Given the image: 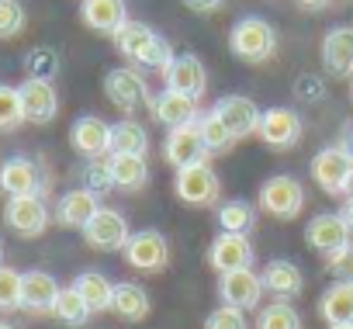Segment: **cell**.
Instances as JSON below:
<instances>
[{
    "label": "cell",
    "instance_id": "6da1fadb",
    "mask_svg": "<svg viewBox=\"0 0 353 329\" xmlns=\"http://www.w3.org/2000/svg\"><path fill=\"white\" fill-rule=\"evenodd\" d=\"M114 49L139 70H159L166 73V66L173 63V49L163 35H156L149 25L142 21H128L118 35H114Z\"/></svg>",
    "mask_w": 353,
    "mask_h": 329
},
{
    "label": "cell",
    "instance_id": "7a4b0ae2",
    "mask_svg": "<svg viewBox=\"0 0 353 329\" xmlns=\"http://www.w3.org/2000/svg\"><path fill=\"white\" fill-rule=\"evenodd\" d=\"M229 49H232L236 59H243L250 66H260V63L274 59V52H277V32H274L270 21H263L256 14L239 18L232 25V32H229Z\"/></svg>",
    "mask_w": 353,
    "mask_h": 329
},
{
    "label": "cell",
    "instance_id": "3957f363",
    "mask_svg": "<svg viewBox=\"0 0 353 329\" xmlns=\"http://www.w3.org/2000/svg\"><path fill=\"white\" fill-rule=\"evenodd\" d=\"M104 94L125 114H132V111H139L142 104L152 101L149 83H145V77H142L139 66H114V70H108L104 73Z\"/></svg>",
    "mask_w": 353,
    "mask_h": 329
},
{
    "label": "cell",
    "instance_id": "277c9868",
    "mask_svg": "<svg viewBox=\"0 0 353 329\" xmlns=\"http://www.w3.org/2000/svg\"><path fill=\"white\" fill-rule=\"evenodd\" d=\"M260 208H263L267 215L281 219V222L298 219L301 208H305V188H301V181H294L291 174H274V177H267L263 188H260Z\"/></svg>",
    "mask_w": 353,
    "mask_h": 329
},
{
    "label": "cell",
    "instance_id": "5b68a950",
    "mask_svg": "<svg viewBox=\"0 0 353 329\" xmlns=\"http://www.w3.org/2000/svg\"><path fill=\"white\" fill-rule=\"evenodd\" d=\"M173 195L181 198L184 205H191V208H208V205L219 201L222 181H219V174L208 167V163H194V167L176 170V177H173Z\"/></svg>",
    "mask_w": 353,
    "mask_h": 329
},
{
    "label": "cell",
    "instance_id": "8992f818",
    "mask_svg": "<svg viewBox=\"0 0 353 329\" xmlns=\"http://www.w3.org/2000/svg\"><path fill=\"white\" fill-rule=\"evenodd\" d=\"M46 167L28 156H11L0 163V191L8 198H25V195H46Z\"/></svg>",
    "mask_w": 353,
    "mask_h": 329
},
{
    "label": "cell",
    "instance_id": "52a82bcc",
    "mask_svg": "<svg viewBox=\"0 0 353 329\" xmlns=\"http://www.w3.org/2000/svg\"><path fill=\"white\" fill-rule=\"evenodd\" d=\"M49 205L42 195H25V198H8L4 205V226L25 239H35L49 229Z\"/></svg>",
    "mask_w": 353,
    "mask_h": 329
},
{
    "label": "cell",
    "instance_id": "ba28073f",
    "mask_svg": "<svg viewBox=\"0 0 353 329\" xmlns=\"http://www.w3.org/2000/svg\"><path fill=\"white\" fill-rule=\"evenodd\" d=\"M121 253H125L128 267H135L142 274H159L170 263V246H166V236L159 229H139V232H132Z\"/></svg>",
    "mask_w": 353,
    "mask_h": 329
},
{
    "label": "cell",
    "instance_id": "9c48e42d",
    "mask_svg": "<svg viewBox=\"0 0 353 329\" xmlns=\"http://www.w3.org/2000/svg\"><path fill=\"white\" fill-rule=\"evenodd\" d=\"M350 170H353V149L346 146H325L312 156V181L325 195H343Z\"/></svg>",
    "mask_w": 353,
    "mask_h": 329
},
{
    "label": "cell",
    "instance_id": "30bf717a",
    "mask_svg": "<svg viewBox=\"0 0 353 329\" xmlns=\"http://www.w3.org/2000/svg\"><path fill=\"white\" fill-rule=\"evenodd\" d=\"M163 80H166V90H176V94H184L191 101H201L205 90H208V70H205V63L194 52L173 56V63L166 66Z\"/></svg>",
    "mask_w": 353,
    "mask_h": 329
},
{
    "label": "cell",
    "instance_id": "8fae6325",
    "mask_svg": "<svg viewBox=\"0 0 353 329\" xmlns=\"http://www.w3.org/2000/svg\"><path fill=\"white\" fill-rule=\"evenodd\" d=\"M270 149L277 152H288L298 146L301 139V114L294 108H267L260 114V132H256Z\"/></svg>",
    "mask_w": 353,
    "mask_h": 329
},
{
    "label": "cell",
    "instance_id": "7c38bea8",
    "mask_svg": "<svg viewBox=\"0 0 353 329\" xmlns=\"http://www.w3.org/2000/svg\"><path fill=\"white\" fill-rule=\"evenodd\" d=\"M128 236H132V229H128L125 215L114 212V208H101V212L87 222V229H83L87 246H94V250H101V253H118V250H125Z\"/></svg>",
    "mask_w": 353,
    "mask_h": 329
},
{
    "label": "cell",
    "instance_id": "4fadbf2b",
    "mask_svg": "<svg viewBox=\"0 0 353 329\" xmlns=\"http://www.w3.org/2000/svg\"><path fill=\"white\" fill-rule=\"evenodd\" d=\"M70 146L83 156V159H101L111 156V125L97 114H80L70 125Z\"/></svg>",
    "mask_w": 353,
    "mask_h": 329
},
{
    "label": "cell",
    "instance_id": "5bb4252c",
    "mask_svg": "<svg viewBox=\"0 0 353 329\" xmlns=\"http://www.w3.org/2000/svg\"><path fill=\"white\" fill-rule=\"evenodd\" d=\"M219 295H222V305H232V308H260V298H263V281L253 267L246 270H229V274H219Z\"/></svg>",
    "mask_w": 353,
    "mask_h": 329
},
{
    "label": "cell",
    "instance_id": "9a60e30c",
    "mask_svg": "<svg viewBox=\"0 0 353 329\" xmlns=\"http://www.w3.org/2000/svg\"><path fill=\"white\" fill-rule=\"evenodd\" d=\"M163 156L173 170H184V167H194V163H205L208 156V146L201 139V128L198 125H184V128H170L166 142H163Z\"/></svg>",
    "mask_w": 353,
    "mask_h": 329
},
{
    "label": "cell",
    "instance_id": "2e32d148",
    "mask_svg": "<svg viewBox=\"0 0 353 329\" xmlns=\"http://www.w3.org/2000/svg\"><path fill=\"white\" fill-rule=\"evenodd\" d=\"M149 111H152V118H156L159 125H166V128H184V125H198V121H201L198 101L176 94V90H166V87H163L159 94H152Z\"/></svg>",
    "mask_w": 353,
    "mask_h": 329
},
{
    "label": "cell",
    "instance_id": "e0dca14e",
    "mask_svg": "<svg viewBox=\"0 0 353 329\" xmlns=\"http://www.w3.org/2000/svg\"><path fill=\"white\" fill-rule=\"evenodd\" d=\"M215 114L229 125V132H232L236 142H239V139H250V135L260 132V114H263V111H260L246 94H225V97H219Z\"/></svg>",
    "mask_w": 353,
    "mask_h": 329
},
{
    "label": "cell",
    "instance_id": "ac0fdd59",
    "mask_svg": "<svg viewBox=\"0 0 353 329\" xmlns=\"http://www.w3.org/2000/svg\"><path fill=\"white\" fill-rule=\"evenodd\" d=\"M104 205H101V195H94V191H87V188H73V191H66L59 201H56V212H52V219L63 226V229H87V222L101 212Z\"/></svg>",
    "mask_w": 353,
    "mask_h": 329
},
{
    "label": "cell",
    "instance_id": "d6986e66",
    "mask_svg": "<svg viewBox=\"0 0 353 329\" xmlns=\"http://www.w3.org/2000/svg\"><path fill=\"white\" fill-rule=\"evenodd\" d=\"M208 263H212V270H219V274L246 270V267H253V246H250V239L239 236V232H219L215 243L208 246Z\"/></svg>",
    "mask_w": 353,
    "mask_h": 329
},
{
    "label": "cell",
    "instance_id": "ffe728a7",
    "mask_svg": "<svg viewBox=\"0 0 353 329\" xmlns=\"http://www.w3.org/2000/svg\"><path fill=\"white\" fill-rule=\"evenodd\" d=\"M80 21L97 35H118L128 25V4L125 0H80Z\"/></svg>",
    "mask_w": 353,
    "mask_h": 329
},
{
    "label": "cell",
    "instance_id": "44dd1931",
    "mask_svg": "<svg viewBox=\"0 0 353 329\" xmlns=\"http://www.w3.org/2000/svg\"><path fill=\"white\" fill-rule=\"evenodd\" d=\"M21 94V108H25V121L32 125H49L56 114H59V94L49 80H25L18 87Z\"/></svg>",
    "mask_w": 353,
    "mask_h": 329
},
{
    "label": "cell",
    "instance_id": "7402d4cb",
    "mask_svg": "<svg viewBox=\"0 0 353 329\" xmlns=\"http://www.w3.org/2000/svg\"><path fill=\"white\" fill-rule=\"evenodd\" d=\"M353 236H350V229H346V222L339 219V212H325V215H315L308 226H305V243L315 250V253H325V257H332V253H339L346 243H350Z\"/></svg>",
    "mask_w": 353,
    "mask_h": 329
},
{
    "label": "cell",
    "instance_id": "603a6c76",
    "mask_svg": "<svg viewBox=\"0 0 353 329\" xmlns=\"http://www.w3.org/2000/svg\"><path fill=\"white\" fill-rule=\"evenodd\" d=\"M59 281L49 274V270H28L21 274V308L32 312V315H49L56 308V298H59Z\"/></svg>",
    "mask_w": 353,
    "mask_h": 329
},
{
    "label": "cell",
    "instance_id": "cb8c5ba5",
    "mask_svg": "<svg viewBox=\"0 0 353 329\" xmlns=\"http://www.w3.org/2000/svg\"><path fill=\"white\" fill-rule=\"evenodd\" d=\"M260 281H263V291H270L277 301H291L305 288V274L294 260H270L260 270Z\"/></svg>",
    "mask_w": 353,
    "mask_h": 329
},
{
    "label": "cell",
    "instance_id": "d4e9b609",
    "mask_svg": "<svg viewBox=\"0 0 353 329\" xmlns=\"http://www.w3.org/2000/svg\"><path fill=\"white\" fill-rule=\"evenodd\" d=\"M322 66L329 77H353V28L339 25L329 28L322 39Z\"/></svg>",
    "mask_w": 353,
    "mask_h": 329
},
{
    "label": "cell",
    "instance_id": "484cf974",
    "mask_svg": "<svg viewBox=\"0 0 353 329\" xmlns=\"http://www.w3.org/2000/svg\"><path fill=\"white\" fill-rule=\"evenodd\" d=\"M111 181L114 191H142L149 184V163L145 156H125V152H111Z\"/></svg>",
    "mask_w": 353,
    "mask_h": 329
},
{
    "label": "cell",
    "instance_id": "4316f807",
    "mask_svg": "<svg viewBox=\"0 0 353 329\" xmlns=\"http://www.w3.org/2000/svg\"><path fill=\"white\" fill-rule=\"evenodd\" d=\"M319 315L329 326H353V284L336 281L319 298Z\"/></svg>",
    "mask_w": 353,
    "mask_h": 329
},
{
    "label": "cell",
    "instance_id": "83f0119b",
    "mask_svg": "<svg viewBox=\"0 0 353 329\" xmlns=\"http://www.w3.org/2000/svg\"><path fill=\"white\" fill-rule=\"evenodd\" d=\"M111 312L125 322H142L149 315V291L135 281H121L114 284V301H111Z\"/></svg>",
    "mask_w": 353,
    "mask_h": 329
},
{
    "label": "cell",
    "instance_id": "f1b7e54d",
    "mask_svg": "<svg viewBox=\"0 0 353 329\" xmlns=\"http://www.w3.org/2000/svg\"><path fill=\"white\" fill-rule=\"evenodd\" d=\"M73 288L77 295L90 305V312H108L111 301H114V284L101 274V270H83L73 277Z\"/></svg>",
    "mask_w": 353,
    "mask_h": 329
},
{
    "label": "cell",
    "instance_id": "f546056e",
    "mask_svg": "<svg viewBox=\"0 0 353 329\" xmlns=\"http://www.w3.org/2000/svg\"><path fill=\"white\" fill-rule=\"evenodd\" d=\"M111 152L125 156H145L149 152V132L135 118H121L111 125Z\"/></svg>",
    "mask_w": 353,
    "mask_h": 329
},
{
    "label": "cell",
    "instance_id": "4dcf8cb0",
    "mask_svg": "<svg viewBox=\"0 0 353 329\" xmlns=\"http://www.w3.org/2000/svg\"><path fill=\"white\" fill-rule=\"evenodd\" d=\"M256 226V208L243 198H232V201H222L219 205V229L222 232H239L246 236L250 229Z\"/></svg>",
    "mask_w": 353,
    "mask_h": 329
},
{
    "label": "cell",
    "instance_id": "1f68e13d",
    "mask_svg": "<svg viewBox=\"0 0 353 329\" xmlns=\"http://www.w3.org/2000/svg\"><path fill=\"white\" fill-rule=\"evenodd\" d=\"M52 315L63 322V326H83L94 312H90V305L77 295V288L70 284V288H63L59 291V298H56V308H52Z\"/></svg>",
    "mask_w": 353,
    "mask_h": 329
},
{
    "label": "cell",
    "instance_id": "d6a6232c",
    "mask_svg": "<svg viewBox=\"0 0 353 329\" xmlns=\"http://www.w3.org/2000/svg\"><path fill=\"white\" fill-rule=\"evenodd\" d=\"M25 73L32 77V80H56L59 77V52L56 49H49V46H35V49H28L25 52Z\"/></svg>",
    "mask_w": 353,
    "mask_h": 329
},
{
    "label": "cell",
    "instance_id": "836d02e7",
    "mask_svg": "<svg viewBox=\"0 0 353 329\" xmlns=\"http://www.w3.org/2000/svg\"><path fill=\"white\" fill-rule=\"evenodd\" d=\"M256 329H301V315L291 308V301H270L256 312Z\"/></svg>",
    "mask_w": 353,
    "mask_h": 329
},
{
    "label": "cell",
    "instance_id": "e575fe53",
    "mask_svg": "<svg viewBox=\"0 0 353 329\" xmlns=\"http://www.w3.org/2000/svg\"><path fill=\"white\" fill-rule=\"evenodd\" d=\"M198 128H201V139H205L208 152H229V149L236 146V135L229 132V125H225V121H222V118H219L215 111L201 114Z\"/></svg>",
    "mask_w": 353,
    "mask_h": 329
},
{
    "label": "cell",
    "instance_id": "d590c367",
    "mask_svg": "<svg viewBox=\"0 0 353 329\" xmlns=\"http://www.w3.org/2000/svg\"><path fill=\"white\" fill-rule=\"evenodd\" d=\"M25 121V108H21V94L11 83H0V132H14Z\"/></svg>",
    "mask_w": 353,
    "mask_h": 329
},
{
    "label": "cell",
    "instance_id": "8d00e7d4",
    "mask_svg": "<svg viewBox=\"0 0 353 329\" xmlns=\"http://www.w3.org/2000/svg\"><path fill=\"white\" fill-rule=\"evenodd\" d=\"M80 181L87 191L94 195H104V191H114V181H111V163L101 156V159H87L83 170H80Z\"/></svg>",
    "mask_w": 353,
    "mask_h": 329
},
{
    "label": "cell",
    "instance_id": "74e56055",
    "mask_svg": "<svg viewBox=\"0 0 353 329\" xmlns=\"http://www.w3.org/2000/svg\"><path fill=\"white\" fill-rule=\"evenodd\" d=\"M25 4L21 0H0V39H14L25 32Z\"/></svg>",
    "mask_w": 353,
    "mask_h": 329
},
{
    "label": "cell",
    "instance_id": "f35d334b",
    "mask_svg": "<svg viewBox=\"0 0 353 329\" xmlns=\"http://www.w3.org/2000/svg\"><path fill=\"white\" fill-rule=\"evenodd\" d=\"M21 308V274L14 267H0V312Z\"/></svg>",
    "mask_w": 353,
    "mask_h": 329
},
{
    "label": "cell",
    "instance_id": "ab89813d",
    "mask_svg": "<svg viewBox=\"0 0 353 329\" xmlns=\"http://www.w3.org/2000/svg\"><path fill=\"white\" fill-rule=\"evenodd\" d=\"M205 329H250V322H246V312H243V308L219 305L215 312H208Z\"/></svg>",
    "mask_w": 353,
    "mask_h": 329
},
{
    "label": "cell",
    "instance_id": "60d3db41",
    "mask_svg": "<svg viewBox=\"0 0 353 329\" xmlns=\"http://www.w3.org/2000/svg\"><path fill=\"white\" fill-rule=\"evenodd\" d=\"M291 90H294V97H298L301 104H315V101H322V97H325V83H322V77H315V73L298 77Z\"/></svg>",
    "mask_w": 353,
    "mask_h": 329
},
{
    "label": "cell",
    "instance_id": "b9f144b4",
    "mask_svg": "<svg viewBox=\"0 0 353 329\" xmlns=\"http://www.w3.org/2000/svg\"><path fill=\"white\" fill-rule=\"evenodd\" d=\"M325 263H329V274L336 277V281H346V284H353V239L339 250V253H332V257H325Z\"/></svg>",
    "mask_w": 353,
    "mask_h": 329
},
{
    "label": "cell",
    "instance_id": "7bdbcfd3",
    "mask_svg": "<svg viewBox=\"0 0 353 329\" xmlns=\"http://www.w3.org/2000/svg\"><path fill=\"white\" fill-rule=\"evenodd\" d=\"M225 4V0H184V8H191L194 14H212Z\"/></svg>",
    "mask_w": 353,
    "mask_h": 329
},
{
    "label": "cell",
    "instance_id": "ee69618b",
    "mask_svg": "<svg viewBox=\"0 0 353 329\" xmlns=\"http://www.w3.org/2000/svg\"><path fill=\"white\" fill-rule=\"evenodd\" d=\"M294 4H298L301 11H325L332 0H294Z\"/></svg>",
    "mask_w": 353,
    "mask_h": 329
},
{
    "label": "cell",
    "instance_id": "f6af8a7d",
    "mask_svg": "<svg viewBox=\"0 0 353 329\" xmlns=\"http://www.w3.org/2000/svg\"><path fill=\"white\" fill-rule=\"evenodd\" d=\"M339 219L346 222V229H350V236H353V198H346V201H343V208H339Z\"/></svg>",
    "mask_w": 353,
    "mask_h": 329
},
{
    "label": "cell",
    "instance_id": "bcb514c9",
    "mask_svg": "<svg viewBox=\"0 0 353 329\" xmlns=\"http://www.w3.org/2000/svg\"><path fill=\"white\" fill-rule=\"evenodd\" d=\"M343 198H353V170H350V177H346V184H343Z\"/></svg>",
    "mask_w": 353,
    "mask_h": 329
},
{
    "label": "cell",
    "instance_id": "7dc6e473",
    "mask_svg": "<svg viewBox=\"0 0 353 329\" xmlns=\"http://www.w3.org/2000/svg\"><path fill=\"white\" fill-rule=\"evenodd\" d=\"M0 267H4V243H0Z\"/></svg>",
    "mask_w": 353,
    "mask_h": 329
},
{
    "label": "cell",
    "instance_id": "c3c4849f",
    "mask_svg": "<svg viewBox=\"0 0 353 329\" xmlns=\"http://www.w3.org/2000/svg\"><path fill=\"white\" fill-rule=\"evenodd\" d=\"M0 329H14V326H11V322H0Z\"/></svg>",
    "mask_w": 353,
    "mask_h": 329
},
{
    "label": "cell",
    "instance_id": "681fc988",
    "mask_svg": "<svg viewBox=\"0 0 353 329\" xmlns=\"http://www.w3.org/2000/svg\"><path fill=\"white\" fill-rule=\"evenodd\" d=\"M329 329H353V326H329Z\"/></svg>",
    "mask_w": 353,
    "mask_h": 329
},
{
    "label": "cell",
    "instance_id": "f907efd6",
    "mask_svg": "<svg viewBox=\"0 0 353 329\" xmlns=\"http://www.w3.org/2000/svg\"><path fill=\"white\" fill-rule=\"evenodd\" d=\"M350 94H353V80H350Z\"/></svg>",
    "mask_w": 353,
    "mask_h": 329
}]
</instances>
